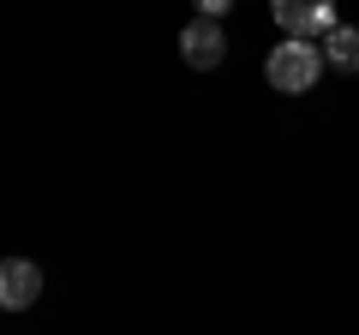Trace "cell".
Instances as JSON below:
<instances>
[{
	"label": "cell",
	"mask_w": 359,
	"mask_h": 335,
	"mask_svg": "<svg viewBox=\"0 0 359 335\" xmlns=\"http://www.w3.org/2000/svg\"><path fill=\"white\" fill-rule=\"evenodd\" d=\"M323 60L341 66V72H359V30L353 25H335L330 36H323Z\"/></svg>",
	"instance_id": "5b68a950"
},
{
	"label": "cell",
	"mask_w": 359,
	"mask_h": 335,
	"mask_svg": "<svg viewBox=\"0 0 359 335\" xmlns=\"http://www.w3.org/2000/svg\"><path fill=\"white\" fill-rule=\"evenodd\" d=\"M180 54H186V66L210 72V66H222V54H228V36H222L216 18H192V25L180 30Z\"/></svg>",
	"instance_id": "277c9868"
},
{
	"label": "cell",
	"mask_w": 359,
	"mask_h": 335,
	"mask_svg": "<svg viewBox=\"0 0 359 335\" xmlns=\"http://www.w3.org/2000/svg\"><path fill=\"white\" fill-rule=\"evenodd\" d=\"M42 299V264L0 258V311H30Z\"/></svg>",
	"instance_id": "3957f363"
},
{
	"label": "cell",
	"mask_w": 359,
	"mask_h": 335,
	"mask_svg": "<svg viewBox=\"0 0 359 335\" xmlns=\"http://www.w3.org/2000/svg\"><path fill=\"white\" fill-rule=\"evenodd\" d=\"M228 6H233V0H198V18H222Z\"/></svg>",
	"instance_id": "8992f818"
},
{
	"label": "cell",
	"mask_w": 359,
	"mask_h": 335,
	"mask_svg": "<svg viewBox=\"0 0 359 335\" xmlns=\"http://www.w3.org/2000/svg\"><path fill=\"white\" fill-rule=\"evenodd\" d=\"M269 84H276V90L282 96H306L311 84H318V72H323V48L318 42H294L287 36L282 48H269Z\"/></svg>",
	"instance_id": "6da1fadb"
},
{
	"label": "cell",
	"mask_w": 359,
	"mask_h": 335,
	"mask_svg": "<svg viewBox=\"0 0 359 335\" xmlns=\"http://www.w3.org/2000/svg\"><path fill=\"white\" fill-rule=\"evenodd\" d=\"M269 13H276L282 36L294 42H318L335 30V0H269Z\"/></svg>",
	"instance_id": "7a4b0ae2"
}]
</instances>
